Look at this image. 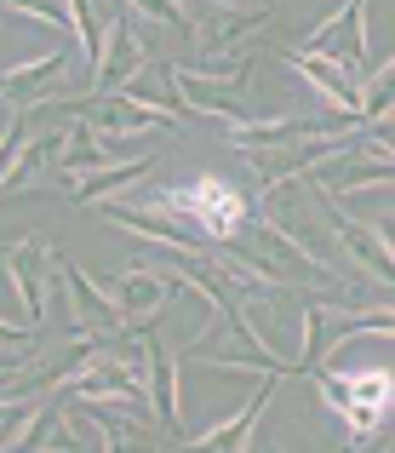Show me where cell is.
Returning a JSON list of instances; mask_svg holds the SVG:
<instances>
[{
	"instance_id": "1",
	"label": "cell",
	"mask_w": 395,
	"mask_h": 453,
	"mask_svg": "<svg viewBox=\"0 0 395 453\" xmlns=\"http://www.w3.org/2000/svg\"><path fill=\"white\" fill-rule=\"evenodd\" d=\"M218 270L235 281V288H309V293H338V270L327 258H315L298 235H286L275 219H247L241 242L218 253Z\"/></svg>"
},
{
	"instance_id": "2",
	"label": "cell",
	"mask_w": 395,
	"mask_h": 453,
	"mask_svg": "<svg viewBox=\"0 0 395 453\" xmlns=\"http://www.w3.org/2000/svg\"><path fill=\"white\" fill-rule=\"evenodd\" d=\"M143 212H166V219L189 224L201 242H230V235L247 230V196L230 178H189V184H172V189L143 201Z\"/></svg>"
},
{
	"instance_id": "3",
	"label": "cell",
	"mask_w": 395,
	"mask_h": 453,
	"mask_svg": "<svg viewBox=\"0 0 395 453\" xmlns=\"http://www.w3.org/2000/svg\"><path fill=\"white\" fill-rule=\"evenodd\" d=\"M315 385L327 396V408L344 419V431H350V453H367L395 419V379L378 373V367H367V373H327V367H315Z\"/></svg>"
},
{
	"instance_id": "4",
	"label": "cell",
	"mask_w": 395,
	"mask_h": 453,
	"mask_svg": "<svg viewBox=\"0 0 395 453\" xmlns=\"http://www.w3.org/2000/svg\"><path fill=\"white\" fill-rule=\"evenodd\" d=\"M178 87V98H184L189 115H218V121L241 127L253 121L247 115V87H253V58H230V64H172L166 69Z\"/></svg>"
},
{
	"instance_id": "5",
	"label": "cell",
	"mask_w": 395,
	"mask_h": 453,
	"mask_svg": "<svg viewBox=\"0 0 395 453\" xmlns=\"http://www.w3.org/2000/svg\"><path fill=\"white\" fill-rule=\"evenodd\" d=\"M69 64H80V52H46V58H29V64H11L0 75V104L11 115H29V110H46V104L80 98V92H64Z\"/></svg>"
},
{
	"instance_id": "6",
	"label": "cell",
	"mask_w": 395,
	"mask_h": 453,
	"mask_svg": "<svg viewBox=\"0 0 395 453\" xmlns=\"http://www.w3.org/2000/svg\"><path fill=\"white\" fill-rule=\"evenodd\" d=\"M315 207L327 212V230H332V242L344 247V258H350L355 270H361L367 281H384V288H395V242L378 224H367V219H355V212H344L332 196H321L315 189Z\"/></svg>"
},
{
	"instance_id": "7",
	"label": "cell",
	"mask_w": 395,
	"mask_h": 453,
	"mask_svg": "<svg viewBox=\"0 0 395 453\" xmlns=\"http://www.w3.org/2000/svg\"><path fill=\"white\" fill-rule=\"evenodd\" d=\"M172 293H184V270L172 265V258H143V265H132L121 281H115V299H121V316H126V327H155L161 321V310L172 304Z\"/></svg>"
},
{
	"instance_id": "8",
	"label": "cell",
	"mask_w": 395,
	"mask_h": 453,
	"mask_svg": "<svg viewBox=\"0 0 395 453\" xmlns=\"http://www.w3.org/2000/svg\"><path fill=\"white\" fill-rule=\"evenodd\" d=\"M378 184H395V155L373 150L361 133L350 138L332 161H321L315 173H309V189H321V196H355V189H378Z\"/></svg>"
},
{
	"instance_id": "9",
	"label": "cell",
	"mask_w": 395,
	"mask_h": 453,
	"mask_svg": "<svg viewBox=\"0 0 395 453\" xmlns=\"http://www.w3.org/2000/svg\"><path fill=\"white\" fill-rule=\"evenodd\" d=\"M298 52L332 58V64H344L350 75H361V69H367V0H344L327 23H315V29L304 35Z\"/></svg>"
},
{
	"instance_id": "10",
	"label": "cell",
	"mask_w": 395,
	"mask_h": 453,
	"mask_svg": "<svg viewBox=\"0 0 395 453\" xmlns=\"http://www.w3.org/2000/svg\"><path fill=\"white\" fill-rule=\"evenodd\" d=\"M361 133L355 115H327V121H309V115H270V121H241L230 127L235 150H263V144H309V138H350Z\"/></svg>"
},
{
	"instance_id": "11",
	"label": "cell",
	"mask_w": 395,
	"mask_h": 453,
	"mask_svg": "<svg viewBox=\"0 0 395 453\" xmlns=\"http://www.w3.org/2000/svg\"><path fill=\"white\" fill-rule=\"evenodd\" d=\"M350 138H355V133H350ZM350 138H309V144H263V150H241V155H247V166L258 173L263 196H270V189H281V184H286V178H292V184H298V178H309L321 161H332V155L350 144Z\"/></svg>"
},
{
	"instance_id": "12",
	"label": "cell",
	"mask_w": 395,
	"mask_h": 453,
	"mask_svg": "<svg viewBox=\"0 0 395 453\" xmlns=\"http://www.w3.org/2000/svg\"><path fill=\"white\" fill-rule=\"evenodd\" d=\"M132 339H138V356H143L149 413L166 431H178V408H184V396H178V356H172V344L161 339V321H155V327H132Z\"/></svg>"
},
{
	"instance_id": "13",
	"label": "cell",
	"mask_w": 395,
	"mask_h": 453,
	"mask_svg": "<svg viewBox=\"0 0 395 453\" xmlns=\"http://www.w3.org/2000/svg\"><path fill=\"white\" fill-rule=\"evenodd\" d=\"M270 402H275V379L263 373L258 385H253V396H247V408H235L230 419H218V425H207L201 436H189L184 453H253V442H258V419L270 413Z\"/></svg>"
},
{
	"instance_id": "14",
	"label": "cell",
	"mask_w": 395,
	"mask_h": 453,
	"mask_svg": "<svg viewBox=\"0 0 395 453\" xmlns=\"http://www.w3.org/2000/svg\"><path fill=\"white\" fill-rule=\"evenodd\" d=\"M263 18H270V12H247V6H224V0H212V6L195 18V35H189V41L201 46V64H230V58H241L235 46H241Z\"/></svg>"
},
{
	"instance_id": "15",
	"label": "cell",
	"mask_w": 395,
	"mask_h": 453,
	"mask_svg": "<svg viewBox=\"0 0 395 453\" xmlns=\"http://www.w3.org/2000/svg\"><path fill=\"white\" fill-rule=\"evenodd\" d=\"M46 253H52V247H46L41 235H23V242H11L6 253H0L6 281H11V293H18V304H23V327L46 321Z\"/></svg>"
},
{
	"instance_id": "16",
	"label": "cell",
	"mask_w": 395,
	"mask_h": 453,
	"mask_svg": "<svg viewBox=\"0 0 395 453\" xmlns=\"http://www.w3.org/2000/svg\"><path fill=\"white\" fill-rule=\"evenodd\" d=\"M286 69H292L315 98H327L332 115H355V121H361V81H355L344 64L315 58V52H298V46H292V52H286Z\"/></svg>"
},
{
	"instance_id": "17",
	"label": "cell",
	"mask_w": 395,
	"mask_h": 453,
	"mask_svg": "<svg viewBox=\"0 0 395 453\" xmlns=\"http://www.w3.org/2000/svg\"><path fill=\"white\" fill-rule=\"evenodd\" d=\"M143 69H149V46L138 41V29H132L126 18H115V29H110V41H103V58H98V69H92V87L87 92H98V98L126 92Z\"/></svg>"
},
{
	"instance_id": "18",
	"label": "cell",
	"mask_w": 395,
	"mask_h": 453,
	"mask_svg": "<svg viewBox=\"0 0 395 453\" xmlns=\"http://www.w3.org/2000/svg\"><path fill=\"white\" fill-rule=\"evenodd\" d=\"M149 166H155L149 155H132V161H121V166H103V173H80V178H69L64 196H69V201H80V207H103V201L121 196L126 184H138Z\"/></svg>"
},
{
	"instance_id": "19",
	"label": "cell",
	"mask_w": 395,
	"mask_h": 453,
	"mask_svg": "<svg viewBox=\"0 0 395 453\" xmlns=\"http://www.w3.org/2000/svg\"><path fill=\"white\" fill-rule=\"evenodd\" d=\"M69 12H75V52H80V64H87V75H92L121 12H115L110 0H69Z\"/></svg>"
},
{
	"instance_id": "20",
	"label": "cell",
	"mask_w": 395,
	"mask_h": 453,
	"mask_svg": "<svg viewBox=\"0 0 395 453\" xmlns=\"http://www.w3.org/2000/svg\"><path fill=\"white\" fill-rule=\"evenodd\" d=\"M126 98H132V104H143V110H155L166 127H172V133H178V121H184V98H178L172 75H149V69H143V75L126 87Z\"/></svg>"
},
{
	"instance_id": "21",
	"label": "cell",
	"mask_w": 395,
	"mask_h": 453,
	"mask_svg": "<svg viewBox=\"0 0 395 453\" xmlns=\"http://www.w3.org/2000/svg\"><path fill=\"white\" fill-rule=\"evenodd\" d=\"M361 121L378 127V121H395V58L378 64L373 75L361 81Z\"/></svg>"
},
{
	"instance_id": "22",
	"label": "cell",
	"mask_w": 395,
	"mask_h": 453,
	"mask_svg": "<svg viewBox=\"0 0 395 453\" xmlns=\"http://www.w3.org/2000/svg\"><path fill=\"white\" fill-rule=\"evenodd\" d=\"M6 12H23V18L34 23H52V29H64L69 41H75V12H69V0H0Z\"/></svg>"
},
{
	"instance_id": "23",
	"label": "cell",
	"mask_w": 395,
	"mask_h": 453,
	"mask_svg": "<svg viewBox=\"0 0 395 453\" xmlns=\"http://www.w3.org/2000/svg\"><path fill=\"white\" fill-rule=\"evenodd\" d=\"M138 18H155L161 29H172V35H195V18H189V6L184 0H126Z\"/></svg>"
},
{
	"instance_id": "24",
	"label": "cell",
	"mask_w": 395,
	"mask_h": 453,
	"mask_svg": "<svg viewBox=\"0 0 395 453\" xmlns=\"http://www.w3.org/2000/svg\"><path fill=\"white\" fill-rule=\"evenodd\" d=\"M23 138H29V121L6 110V121H0V196H6V178H11V161H18Z\"/></svg>"
},
{
	"instance_id": "25",
	"label": "cell",
	"mask_w": 395,
	"mask_h": 453,
	"mask_svg": "<svg viewBox=\"0 0 395 453\" xmlns=\"http://www.w3.org/2000/svg\"><path fill=\"white\" fill-rule=\"evenodd\" d=\"M0 350H34V327H18V321H0Z\"/></svg>"
},
{
	"instance_id": "26",
	"label": "cell",
	"mask_w": 395,
	"mask_h": 453,
	"mask_svg": "<svg viewBox=\"0 0 395 453\" xmlns=\"http://www.w3.org/2000/svg\"><path fill=\"white\" fill-rule=\"evenodd\" d=\"M367 144H373V150H384V155H395V121H378V127H367Z\"/></svg>"
},
{
	"instance_id": "27",
	"label": "cell",
	"mask_w": 395,
	"mask_h": 453,
	"mask_svg": "<svg viewBox=\"0 0 395 453\" xmlns=\"http://www.w3.org/2000/svg\"><path fill=\"white\" fill-rule=\"evenodd\" d=\"M224 6H247V12H275V0H224Z\"/></svg>"
},
{
	"instance_id": "28",
	"label": "cell",
	"mask_w": 395,
	"mask_h": 453,
	"mask_svg": "<svg viewBox=\"0 0 395 453\" xmlns=\"http://www.w3.org/2000/svg\"><path fill=\"white\" fill-rule=\"evenodd\" d=\"M367 453H395V431H384V436H378V442L367 448Z\"/></svg>"
},
{
	"instance_id": "29",
	"label": "cell",
	"mask_w": 395,
	"mask_h": 453,
	"mask_svg": "<svg viewBox=\"0 0 395 453\" xmlns=\"http://www.w3.org/2000/svg\"><path fill=\"white\" fill-rule=\"evenodd\" d=\"M378 230H384L390 242H395V207H384V219H378Z\"/></svg>"
},
{
	"instance_id": "30",
	"label": "cell",
	"mask_w": 395,
	"mask_h": 453,
	"mask_svg": "<svg viewBox=\"0 0 395 453\" xmlns=\"http://www.w3.org/2000/svg\"><path fill=\"white\" fill-rule=\"evenodd\" d=\"M263 453H281V448H263Z\"/></svg>"
},
{
	"instance_id": "31",
	"label": "cell",
	"mask_w": 395,
	"mask_h": 453,
	"mask_svg": "<svg viewBox=\"0 0 395 453\" xmlns=\"http://www.w3.org/2000/svg\"><path fill=\"white\" fill-rule=\"evenodd\" d=\"M344 453H350V448H344Z\"/></svg>"
}]
</instances>
